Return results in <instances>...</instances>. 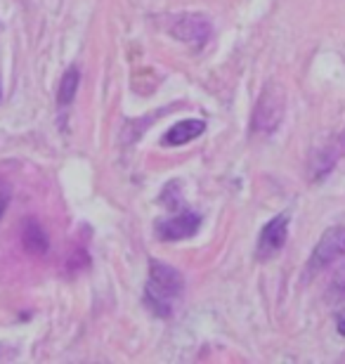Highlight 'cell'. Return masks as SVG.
<instances>
[{
    "mask_svg": "<svg viewBox=\"0 0 345 364\" xmlns=\"http://www.w3.org/2000/svg\"><path fill=\"white\" fill-rule=\"evenodd\" d=\"M336 324H339V333H341V336H345V310L339 312V317H336Z\"/></svg>",
    "mask_w": 345,
    "mask_h": 364,
    "instance_id": "obj_12",
    "label": "cell"
},
{
    "mask_svg": "<svg viewBox=\"0 0 345 364\" xmlns=\"http://www.w3.org/2000/svg\"><path fill=\"white\" fill-rule=\"evenodd\" d=\"M7 201H10V187H7V182L0 180V218H3V213H5Z\"/></svg>",
    "mask_w": 345,
    "mask_h": 364,
    "instance_id": "obj_11",
    "label": "cell"
},
{
    "mask_svg": "<svg viewBox=\"0 0 345 364\" xmlns=\"http://www.w3.org/2000/svg\"><path fill=\"white\" fill-rule=\"evenodd\" d=\"M78 90V69H69L60 85V105H69Z\"/></svg>",
    "mask_w": 345,
    "mask_h": 364,
    "instance_id": "obj_9",
    "label": "cell"
},
{
    "mask_svg": "<svg viewBox=\"0 0 345 364\" xmlns=\"http://www.w3.org/2000/svg\"><path fill=\"white\" fill-rule=\"evenodd\" d=\"M343 256H345V228H331L322 235L317 246H314L310 265L307 267H310L312 272H317L322 267L336 263V260Z\"/></svg>",
    "mask_w": 345,
    "mask_h": 364,
    "instance_id": "obj_3",
    "label": "cell"
},
{
    "mask_svg": "<svg viewBox=\"0 0 345 364\" xmlns=\"http://www.w3.org/2000/svg\"><path fill=\"white\" fill-rule=\"evenodd\" d=\"M199 225H201L199 213L182 208L178 215L156 223V235H159V239H164V242H178V239L192 237L194 232L199 230Z\"/></svg>",
    "mask_w": 345,
    "mask_h": 364,
    "instance_id": "obj_5",
    "label": "cell"
},
{
    "mask_svg": "<svg viewBox=\"0 0 345 364\" xmlns=\"http://www.w3.org/2000/svg\"><path fill=\"white\" fill-rule=\"evenodd\" d=\"M171 33L182 43H194V46H203L211 36V24L203 14H182L175 19L171 26Z\"/></svg>",
    "mask_w": 345,
    "mask_h": 364,
    "instance_id": "obj_6",
    "label": "cell"
},
{
    "mask_svg": "<svg viewBox=\"0 0 345 364\" xmlns=\"http://www.w3.org/2000/svg\"><path fill=\"white\" fill-rule=\"evenodd\" d=\"M286 237H289V215L282 213V215L272 218V220L262 228L260 237H258V251H255V256L260 260L275 258L277 253L284 249Z\"/></svg>",
    "mask_w": 345,
    "mask_h": 364,
    "instance_id": "obj_4",
    "label": "cell"
},
{
    "mask_svg": "<svg viewBox=\"0 0 345 364\" xmlns=\"http://www.w3.org/2000/svg\"><path fill=\"white\" fill-rule=\"evenodd\" d=\"M331 289H334L339 296H343V298H345V265H343V267H339V270L334 272Z\"/></svg>",
    "mask_w": 345,
    "mask_h": 364,
    "instance_id": "obj_10",
    "label": "cell"
},
{
    "mask_svg": "<svg viewBox=\"0 0 345 364\" xmlns=\"http://www.w3.org/2000/svg\"><path fill=\"white\" fill-rule=\"evenodd\" d=\"M284 90L277 83H267L260 92V100L253 112V130L255 133H272L284 119Z\"/></svg>",
    "mask_w": 345,
    "mask_h": 364,
    "instance_id": "obj_2",
    "label": "cell"
},
{
    "mask_svg": "<svg viewBox=\"0 0 345 364\" xmlns=\"http://www.w3.org/2000/svg\"><path fill=\"white\" fill-rule=\"evenodd\" d=\"M21 244L28 253H43L48 251V237H46V230L41 228L36 220H26L24 223V230H21Z\"/></svg>",
    "mask_w": 345,
    "mask_h": 364,
    "instance_id": "obj_8",
    "label": "cell"
},
{
    "mask_svg": "<svg viewBox=\"0 0 345 364\" xmlns=\"http://www.w3.org/2000/svg\"><path fill=\"white\" fill-rule=\"evenodd\" d=\"M182 277L175 267L152 260L149 263V279H147V305L156 312L159 317H171L175 305L182 296Z\"/></svg>",
    "mask_w": 345,
    "mask_h": 364,
    "instance_id": "obj_1",
    "label": "cell"
},
{
    "mask_svg": "<svg viewBox=\"0 0 345 364\" xmlns=\"http://www.w3.org/2000/svg\"><path fill=\"white\" fill-rule=\"evenodd\" d=\"M203 130H206V123L203 121H194V119L180 121L164 135L161 144H166V147H178V144H185L189 140H194V137H199Z\"/></svg>",
    "mask_w": 345,
    "mask_h": 364,
    "instance_id": "obj_7",
    "label": "cell"
}]
</instances>
